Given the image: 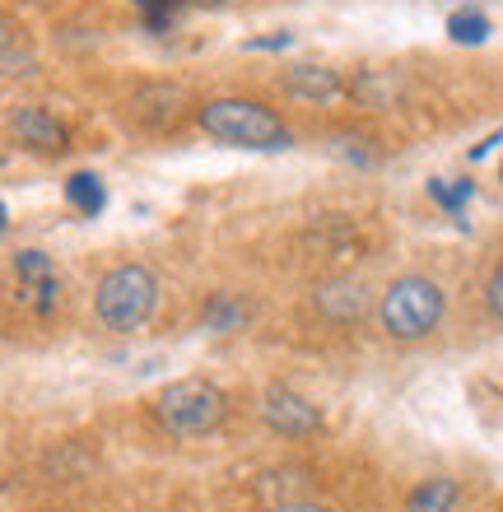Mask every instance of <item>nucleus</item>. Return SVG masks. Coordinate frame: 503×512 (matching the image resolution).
<instances>
[{"instance_id":"nucleus-18","label":"nucleus","mask_w":503,"mask_h":512,"mask_svg":"<svg viewBox=\"0 0 503 512\" xmlns=\"http://www.w3.org/2000/svg\"><path fill=\"white\" fill-rule=\"evenodd\" d=\"M266 512H327V508L313 503V499H280V503H271Z\"/></svg>"},{"instance_id":"nucleus-5","label":"nucleus","mask_w":503,"mask_h":512,"mask_svg":"<svg viewBox=\"0 0 503 512\" xmlns=\"http://www.w3.org/2000/svg\"><path fill=\"white\" fill-rule=\"evenodd\" d=\"M10 275H14L19 303H24L33 317H52L56 303H61V275H56L52 256L38 252V247H24V252H14Z\"/></svg>"},{"instance_id":"nucleus-19","label":"nucleus","mask_w":503,"mask_h":512,"mask_svg":"<svg viewBox=\"0 0 503 512\" xmlns=\"http://www.w3.org/2000/svg\"><path fill=\"white\" fill-rule=\"evenodd\" d=\"M140 10H145V19H168L173 14V5L177 0H136Z\"/></svg>"},{"instance_id":"nucleus-3","label":"nucleus","mask_w":503,"mask_h":512,"mask_svg":"<svg viewBox=\"0 0 503 512\" xmlns=\"http://www.w3.org/2000/svg\"><path fill=\"white\" fill-rule=\"evenodd\" d=\"M94 312L98 322L117 331V336H131L140 326L154 322L159 312V280H154L150 266H117L108 270L94 289Z\"/></svg>"},{"instance_id":"nucleus-12","label":"nucleus","mask_w":503,"mask_h":512,"mask_svg":"<svg viewBox=\"0 0 503 512\" xmlns=\"http://www.w3.org/2000/svg\"><path fill=\"white\" fill-rule=\"evenodd\" d=\"M66 201H70V210H80L84 219H94V215H103V205H108V187H103L98 173H70Z\"/></svg>"},{"instance_id":"nucleus-10","label":"nucleus","mask_w":503,"mask_h":512,"mask_svg":"<svg viewBox=\"0 0 503 512\" xmlns=\"http://www.w3.org/2000/svg\"><path fill=\"white\" fill-rule=\"evenodd\" d=\"M177 103H182V89H173V84H150V89H140V98H136V122L145 126V131H164L177 117Z\"/></svg>"},{"instance_id":"nucleus-22","label":"nucleus","mask_w":503,"mask_h":512,"mask_svg":"<svg viewBox=\"0 0 503 512\" xmlns=\"http://www.w3.org/2000/svg\"><path fill=\"white\" fill-rule=\"evenodd\" d=\"M191 5H224V0H191Z\"/></svg>"},{"instance_id":"nucleus-20","label":"nucleus","mask_w":503,"mask_h":512,"mask_svg":"<svg viewBox=\"0 0 503 512\" xmlns=\"http://www.w3.org/2000/svg\"><path fill=\"white\" fill-rule=\"evenodd\" d=\"M10 42H14V24H10V19H5V14H0V52H5Z\"/></svg>"},{"instance_id":"nucleus-11","label":"nucleus","mask_w":503,"mask_h":512,"mask_svg":"<svg viewBox=\"0 0 503 512\" xmlns=\"http://www.w3.org/2000/svg\"><path fill=\"white\" fill-rule=\"evenodd\" d=\"M457 499H462L457 480H448V475H434V480H420V485L410 489L406 512H452V508H457Z\"/></svg>"},{"instance_id":"nucleus-9","label":"nucleus","mask_w":503,"mask_h":512,"mask_svg":"<svg viewBox=\"0 0 503 512\" xmlns=\"http://www.w3.org/2000/svg\"><path fill=\"white\" fill-rule=\"evenodd\" d=\"M10 131L19 145L28 149H42V154H56V149L66 145V126L56 122L47 108H19L10 117Z\"/></svg>"},{"instance_id":"nucleus-1","label":"nucleus","mask_w":503,"mask_h":512,"mask_svg":"<svg viewBox=\"0 0 503 512\" xmlns=\"http://www.w3.org/2000/svg\"><path fill=\"white\" fill-rule=\"evenodd\" d=\"M205 135H215L224 145H238V149H289L294 145V131L285 126V117L257 98H210L201 112H196Z\"/></svg>"},{"instance_id":"nucleus-23","label":"nucleus","mask_w":503,"mask_h":512,"mask_svg":"<svg viewBox=\"0 0 503 512\" xmlns=\"http://www.w3.org/2000/svg\"><path fill=\"white\" fill-rule=\"evenodd\" d=\"M499 182H503V163H499Z\"/></svg>"},{"instance_id":"nucleus-14","label":"nucleus","mask_w":503,"mask_h":512,"mask_svg":"<svg viewBox=\"0 0 503 512\" xmlns=\"http://www.w3.org/2000/svg\"><path fill=\"white\" fill-rule=\"evenodd\" d=\"M490 33H494L490 14L476 10V5H462V10L448 14V38L457 47H480V42H490Z\"/></svg>"},{"instance_id":"nucleus-15","label":"nucleus","mask_w":503,"mask_h":512,"mask_svg":"<svg viewBox=\"0 0 503 512\" xmlns=\"http://www.w3.org/2000/svg\"><path fill=\"white\" fill-rule=\"evenodd\" d=\"M429 196H434L443 210H452V215H457V210L476 196V182H466V177H434V182H429Z\"/></svg>"},{"instance_id":"nucleus-8","label":"nucleus","mask_w":503,"mask_h":512,"mask_svg":"<svg viewBox=\"0 0 503 512\" xmlns=\"http://www.w3.org/2000/svg\"><path fill=\"white\" fill-rule=\"evenodd\" d=\"M280 84H285V94L308 98V103H331V98L345 94V80H340V70L313 66V61H303V66H289L285 75H280Z\"/></svg>"},{"instance_id":"nucleus-16","label":"nucleus","mask_w":503,"mask_h":512,"mask_svg":"<svg viewBox=\"0 0 503 512\" xmlns=\"http://www.w3.org/2000/svg\"><path fill=\"white\" fill-rule=\"evenodd\" d=\"M485 312H490L494 322H503V256L494 261L490 280H485Z\"/></svg>"},{"instance_id":"nucleus-24","label":"nucleus","mask_w":503,"mask_h":512,"mask_svg":"<svg viewBox=\"0 0 503 512\" xmlns=\"http://www.w3.org/2000/svg\"><path fill=\"white\" fill-rule=\"evenodd\" d=\"M52 512H61V508H52Z\"/></svg>"},{"instance_id":"nucleus-21","label":"nucleus","mask_w":503,"mask_h":512,"mask_svg":"<svg viewBox=\"0 0 503 512\" xmlns=\"http://www.w3.org/2000/svg\"><path fill=\"white\" fill-rule=\"evenodd\" d=\"M10 229V210H5V201H0V233Z\"/></svg>"},{"instance_id":"nucleus-7","label":"nucleus","mask_w":503,"mask_h":512,"mask_svg":"<svg viewBox=\"0 0 503 512\" xmlns=\"http://www.w3.org/2000/svg\"><path fill=\"white\" fill-rule=\"evenodd\" d=\"M317 312L340 326L359 322L368 312V289L359 280H350V275H331L327 284H317Z\"/></svg>"},{"instance_id":"nucleus-17","label":"nucleus","mask_w":503,"mask_h":512,"mask_svg":"<svg viewBox=\"0 0 503 512\" xmlns=\"http://www.w3.org/2000/svg\"><path fill=\"white\" fill-rule=\"evenodd\" d=\"M289 47H294V33H266L247 42V52H289Z\"/></svg>"},{"instance_id":"nucleus-13","label":"nucleus","mask_w":503,"mask_h":512,"mask_svg":"<svg viewBox=\"0 0 503 512\" xmlns=\"http://www.w3.org/2000/svg\"><path fill=\"white\" fill-rule=\"evenodd\" d=\"M247 317H252V308L238 294H215L201 312V326L205 331H243Z\"/></svg>"},{"instance_id":"nucleus-6","label":"nucleus","mask_w":503,"mask_h":512,"mask_svg":"<svg viewBox=\"0 0 503 512\" xmlns=\"http://www.w3.org/2000/svg\"><path fill=\"white\" fill-rule=\"evenodd\" d=\"M257 415L266 419V429H275L280 438H308V433L322 429V410H317L308 396H299L294 387L275 382V387L261 391Z\"/></svg>"},{"instance_id":"nucleus-4","label":"nucleus","mask_w":503,"mask_h":512,"mask_svg":"<svg viewBox=\"0 0 503 512\" xmlns=\"http://www.w3.org/2000/svg\"><path fill=\"white\" fill-rule=\"evenodd\" d=\"M150 410L164 433H173V438H196V433H210L229 419V396L205 378H177L154 396Z\"/></svg>"},{"instance_id":"nucleus-2","label":"nucleus","mask_w":503,"mask_h":512,"mask_svg":"<svg viewBox=\"0 0 503 512\" xmlns=\"http://www.w3.org/2000/svg\"><path fill=\"white\" fill-rule=\"evenodd\" d=\"M443 284L429 280V275H396L378 298V322L392 340H424L434 336L438 322H443Z\"/></svg>"}]
</instances>
